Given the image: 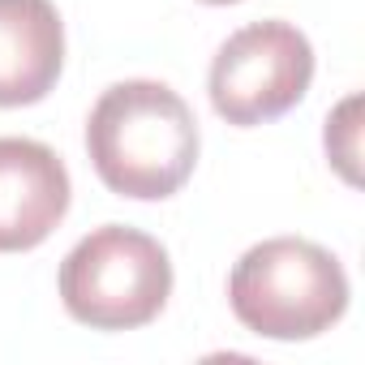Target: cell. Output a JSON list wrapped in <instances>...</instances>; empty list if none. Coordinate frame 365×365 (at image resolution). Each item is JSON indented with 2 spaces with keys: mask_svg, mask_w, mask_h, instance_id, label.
I'll return each instance as SVG.
<instances>
[{
  "mask_svg": "<svg viewBox=\"0 0 365 365\" xmlns=\"http://www.w3.org/2000/svg\"><path fill=\"white\" fill-rule=\"evenodd\" d=\"M69 172L35 138H0V254L43 245L69 211Z\"/></svg>",
  "mask_w": 365,
  "mask_h": 365,
  "instance_id": "cell-5",
  "label": "cell"
},
{
  "mask_svg": "<svg viewBox=\"0 0 365 365\" xmlns=\"http://www.w3.org/2000/svg\"><path fill=\"white\" fill-rule=\"evenodd\" d=\"M232 314L267 339H314L348 309L339 258L305 237H271L241 254L228 275Z\"/></svg>",
  "mask_w": 365,
  "mask_h": 365,
  "instance_id": "cell-2",
  "label": "cell"
},
{
  "mask_svg": "<svg viewBox=\"0 0 365 365\" xmlns=\"http://www.w3.org/2000/svg\"><path fill=\"white\" fill-rule=\"evenodd\" d=\"M65 65V26L52 0H0V108L39 103Z\"/></svg>",
  "mask_w": 365,
  "mask_h": 365,
  "instance_id": "cell-6",
  "label": "cell"
},
{
  "mask_svg": "<svg viewBox=\"0 0 365 365\" xmlns=\"http://www.w3.org/2000/svg\"><path fill=\"white\" fill-rule=\"evenodd\" d=\"M314 82V48L288 22H254L215 52L211 103L228 125H262L305 99Z\"/></svg>",
  "mask_w": 365,
  "mask_h": 365,
  "instance_id": "cell-4",
  "label": "cell"
},
{
  "mask_svg": "<svg viewBox=\"0 0 365 365\" xmlns=\"http://www.w3.org/2000/svg\"><path fill=\"white\" fill-rule=\"evenodd\" d=\"M172 297L168 250L120 224H103L82 237L61 262V301L65 309L95 331H133L159 318Z\"/></svg>",
  "mask_w": 365,
  "mask_h": 365,
  "instance_id": "cell-3",
  "label": "cell"
},
{
  "mask_svg": "<svg viewBox=\"0 0 365 365\" xmlns=\"http://www.w3.org/2000/svg\"><path fill=\"white\" fill-rule=\"evenodd\" d=\"M86 150L112 194L159 202L185 185L198 163V120L163 82H116L91 108Z\"/></svg>",
  "mask_w": 365,
  "mask_h": 365,
  "instance_id": "cell-1",
  "label": "cell"
},
{
  "mask_svg": "<svg viewBox=\"0 0 365 365\" xmlns=\"http://www.w3.org/2000/svg\"><path fill=\"white\" fill-rule=\"evenodd\" d=\"M207 5H237V0H207Z\"/></svg>",
  "mask_w": 365,
  "mask_h": 365,
  "instance_id": "cell-8",
  "label": "cell"
},
{
  "mask_svg": "<svg viewBox=\"0 0 365 365\" xmlns=\"http://www.w3.org/2000/svg\"><path fill=\"white\" fill-rule=\"evenodd\" d=\"M356 112H361V95H348V99L327 116V155H331V163L344 172L348 185H356V180H361V172H356V159H361V150H356V138H361Z\"/></svg>",
  "mask_w": 365,
  "mask_h": 365,
  "instance_id": "cell-7",
  "label": "cell"
}]
</instances>
